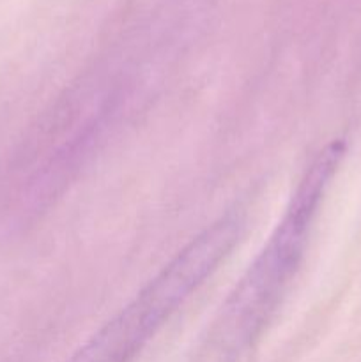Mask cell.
<instances>
[{
    "mask_svg": "<svg viewBox=\"0 0 361 362\" xmlns=\"http://www.w3.org/2000/svg\"><path fill=\"white\" fill-rule=\"evenodd\" d=\"M343 154L345 144L333 141L303 173L271 237L207 329L200 362H234L260 338L299 269L319 205Z\"/></svg>",
    "mask_w": 361,
    "mask_h": 362,
    "instance_id": "1",
    "label": "cell"
},
{
    "mask_svg": "<svg viewBox=\"0 0 361 362\" xmlns=\"http://www.w3.org/2000/svg\"><path fill=\"white\" fill-rule=\"evenodd\" d=\"M243 230L237 212L202 230L67 362H130L229 257Z\"/></svg>",
    "mask_w": 361,
    "mask_h": 362,
    "instance_id": "2",
    "label": "cell"
}]
</instances>
